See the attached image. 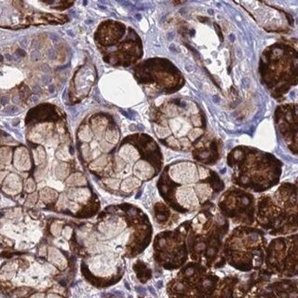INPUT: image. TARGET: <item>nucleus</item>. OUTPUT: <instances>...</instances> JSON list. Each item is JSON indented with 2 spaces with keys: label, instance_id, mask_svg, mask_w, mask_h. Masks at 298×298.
<instances>
[{
  "label": "nucleus",
  "instance_id": "f257e3e1",
  "mask_svg": "<svg viewBox=\"0 0 298 298\" xmlns=\"http://www.w3.org/2000/svg\"><path fill=\"white\" fill-rule=\"evenodd\" d=\"M160 191L180 211L195 210L224 188L212 170L190 161H180L168 168L160 180Z\"/></svg>",
  "mask_w": 298,
  "mask_h": 298
},
{
  "label": "nucleus",
  "instance_id": "f03ea898",
  "mask_svg": "<svg viewBox=\"0 0 298 298\" xmlns=\"http://www.w3.org/2000/svg\"><path fill=\"white\" fill-rule=\"evenodd\" d=\"M156 133L170 147L188 150L206 130V116L192 99L179 97L167 101L153 115Z\"/></svg>",
  "mask_w": 298,
  "mask_h": 298
},
{
  "label": "nucleus",
  "instance_id": "7ed1b4c3",
  "mask_svg": "<svg viewBox=\"0 0 298 298\" xmlns=\"http://www.w3.org/2000/svg\"><path fill=\"white\" fill-rule=\"evenodd\" d=\"M234 169V181L243 187L260 192L278 183L281 163L273 156L256 149L239 146L228 156Z\"/></svg>",
  "mask_w": 298,
  "mask_h": 298
},
{
  "label": "nucleus",
  "instance_id": "20e7f679",
  "mask_svg": "<svg viewBox=\"0 0 298 298\" xmlns=\"http://www.w3.org/2000/svg\"><path fill=\"white\" fill-rule=\"evenodd\" d=\"M259 74L262 83L273 98H282L297 85V50L289 44H272L260 56Z\"/></svg>",
  "mask_w": 298,
  "mask_h": 298
},
{
  "label": "nucleus",
  "instance_id": "39448f33",
  "mask_svg": "<svg viewBox=\"0 0 298 298\" xmlns=\"http://www.w3.org/2000/svg\"><path fill=\"white\" fill-rule=\"evenodd\" d=\"M95 39L104 61L113 65H130L143 55L138 35L118 22H102L95 34Z\"/></svg>",
  "mask_w": 298,
  "mask_h": 298
},
{
  "label": "nucleus",
  "instance_id": "423d86ee",
  "mask_svg": "<svg viewBox=\"0 0 298 298\" xmlns=\"http://www.w3.org/2000/svg\"><path fill=\"white\" fill-rule=\"evenodd\" d=\"M135 77L159 94L175 93L185 84L182 72L168 59H150L140 63L135 69Z\"/></svg>",
  "mask_w": 298,
  "mask_h": 298
},
{
  "label": "nucleus",
  "instance_id": "0eeeda50",
  "mask_svg": "<svg viewBox=\"0 0 298 298\" xmlns=\"http://www.w3.org/2000/svg\"><path fill=\"white\" fill-rule=\"evenodd\" d=\"M275 124L278 133L289 144L296 150L297 142V104H285L278 105L275 110Z\"/></svg>",
  "mask_w": 298,
  "mask_h": 298
},
{
  "label": "nucleus",
  "instance_id": "6e6552de",
  "mask_svg": "<svg viewBox=\"0 0 298 298\" xmlns=\"http://www.w3.org/2000/svg\"><path fill=\"white\" fill-rule=\"evenodd\" d=\"M18 111H19V108H18L17 106L9 105V106H8L7 108L4 110V113L7 114V115H11V114H14V113H17Z\"/></svg>",
  "mask_w": 298,
  "mask_h": 298
},
{
  "label": "nucleus",
  "instance_id": "1a4fd4ad",
  "mask_svg": "<svg viewBox=\"0 0 298 298\" xmlns=\"http://www.w3.org/2000/svg\"><path fill=\"white\" fill-rule=\"evenodd\" d=\"M40 58H41V53H40V51L38 50H34L31 52V59L33 61L36 62V61L39 60Z\"/></svg>",
  "mask_w": 298,
  "mask_h": 298
},
{
  "label": "nucleus",
  "instance_id": "9d476101",
  "mask_svg": "<svg viewBox=\"0 0 298 298\" xmlns=\"http://www.w3.org/2000/svg\"><path fill=\"white\" fill-rule=\"evenodd\" d=\"M41 81L44 83V84H48L51 81V76L50 75H43L41 76Z\"/></svg>",
  "mask_w": 298,
  "mask_h": 298
},
{
  "label": "nucleus",
  "instance_id": "9b49d317",
  "mask_svg": "<svg viewBox=\"0 0 298 298\" xmlns=\"http://www.w3.org/2000/svg\"><path fill=\"white\" fill-rule=\"evenodd\" d=\"M48 57L50 58V59L53 60L56 57V51L54 50H50L48 51Z\"/></svg>",
  "mask_w": 298,
  "mask_h": 298
},
{
  "label": "nucleus",
  "instance_id": "f8f14e48",
  "mask_svg": "<svg viewBox=\"0 0 298 298\" xmlns=\"http://www.w3.org/2000/svg\"><path fill=\"white\" fill-rule=\"evenodd\" d=\"M41 70H42L44 73H50V71H51L50 67L48 66V65H46V63H44V65H42V66H41Z\"/></svg>",
  "mask_w": 298,
  "mask_h": 298
},
{
  "label": "nucleus",
  "instance_id": "ddd939ff",
  "mask_svg": "<svg viewBox=\"0 0 298 298\" xmlns=\"http://www.w3.org/2000/svg\"><path fill=\"white\" fill-rule=\"evenodd\" d=\"M20 44H21V46H22V48H26V47L28 46V39H27L26 37H24L23 39H22V40L20 41Z\"/></svg>",
  "mask_w": 298,
  "mask_h": 298
},
{
  "label": "nucleus",
  "instance_id": "4468645a",
  "mask_svg": "<svg viewBox=\"0 0 298 298\" xmlns=\"http://www.w3.org/2000/svg\"><path fill=\"white\" fill-rule=\"evenodd\" d=\"M135 290L137 292H139L140 294H145V290H144V288L143 287H140V286H137L135 288Z\"/></svg>",
  "mask_w": 298,
  "mask_h": 298
},
{
  "label": "nucleus",
  "instance_id": "2eb2a0df",
  "mask_svg": "<svg viewBox=\"0 0 298 298\" xmlns=\"http://www.w3.org/2000/svg\"><path fill=\"white\" fill-rule=\"evenodd\" d=\"M8 102V98L7 96H3L1 98V104L5 105V104H7Z\"/></svg>",
  "mask_w": 298,
  "mask_h": 298
},
{
  "label": "nucleus",
  "instance_id": "dca6fc26",
  "mask_svg": "<svg viewBox=\"0 0 298 298\" xmlns=\"http://www.w3.org/2000/svg\"><path fill=\"white\" fill-rule=\"evenodd\" d=\"M16 53H17L18 55L22 56V57L25 56V52H24V50H22V48H19V50H17Z\"/></svg>",
  "mask_w": 298,
  "mask_h": 298
},
{
  "label": "nucleus",
  "instance_id": "f3484780",
  "mask_svg": "<svg viewBox=\"0 0 298 298\" xmlns=\"http://www.w3.org/2000/svg\"><path fill=\"white\" fill-rule=\"evenodd\" d=\"M33 90H34V92H35V93H39V92H40V88H39V86H38V85L34 86Z\"/></svg>",
  "mask_w": 298,
  "mask_h": 298
},
{
  "label": "nucleus",
  "instance_id": "a211bd4d",
  "mask_svg": "<svg viewBox=\"0 0 298 298\" xmlns=\"http://www.w3.org/2000/svg\"><path fill=\"white\" fill-rule=\"evenodd\" d=\"M12 101H13L14 104H19V102H20V99H19V97H17V96L13 97V98H12Z\"/></svg>",
  "mask_w": 298,
  "mask_h": 298
},
{
  "label": "nucleus",
  "instance_id": "6ab92c4d",
  "mask_svg": "<svg viewBox=\"0 0 298 298\" xmlns=\"http://www.w3.org/2000/svg\"><path fill=\"white\" fill-rule=\"evenodd\" d=\"M54 90H55L54 86H53V85H50V88H48V91H50V93H53V92H54Z\"/></svg>",
  "mask_w": 298,
  "mask_h": 298
},
{
  "label": "nucleus",
  "instance_id": "aec40b11",
  "mask_svg": "<svg viewBox=\"0 0 298 298\" xmlns=\"http://www.w3.org/2000/svg\"><path fill=\"white\" fill-rule=\"evenodd\" d=\"M148 289H149V291L151 292V294H154V295H156V292H155V290H154V288L153 287H148Z\"/></svg>",
  "mask_w": 298,
  "mask_h": 298
},
{
  "label": "nucleus",
  "instance_id": "412c9836",
  "mask_svg": "<svg viewBox=\"0 0 298 298\" xmlns=\"http://www.w3.org/2000/svg\"><path fill=\"white\" fill-rule=\"evenodd\" d=\"M34 102H37V101H38V98H37V97L36 96H33L32 97V99H31Z\"/></svg>",
  "mask_w": 298,
  "mask_h": 298
},
{
  "label": "nucleus",
  "instance_id": "4be33fe9",
  "mask_svg": "<svg viewBox=\"0 0 298 298\" xmlns=\"http://www.w3.org/2000/svg\"><path fill=\"white\" fill-rule=\"evenodd\" d=\"M157 285H158V288H161V287H162V281H158V283H157Z\"/></svg>",
  "mask_w": 298,
  "mask_h": 298
},
{
  "label": "nucleus",
  "instance_id": "5701e85b",
  "mask_svg": "<svg viewBox=\"0 0 298 298\" xmlns=\"http://www.w3.org/2000/svg\"><path fill=\"white\" fill-rule=\"evenodd\" d=\"M60 283H61V285H62V286H65V285H66V281H65V280H62V281H60Z\"/></svg>",
  "mask_w": 298,
  "mask_h": 298
},
{
  "label": "nucleus",
  "instance_id": "b1692460",
  "mask_svg": "<svg viewBox=\"0 0 298 298\" xmlns=\"http://www.w3.org/2000/svg\"><path fill=\"white\" fill-rule=\"evenodd\" d=\"M2 60H3V56L0 55V61H2Z\"/></svg>",
  "mask_w": 298,
  "mask_h": 298
}]
</instances>
